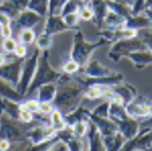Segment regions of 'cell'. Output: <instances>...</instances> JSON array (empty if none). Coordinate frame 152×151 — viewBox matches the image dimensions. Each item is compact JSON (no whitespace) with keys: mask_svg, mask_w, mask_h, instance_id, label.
<instances>
[{"mask_svg":"<svg viewBox=\"0 0 152 151\" xmlns=\"http://www.w3.org/2000/svg\"><path fill=\"white\" fill-rule=\"evenodd\" d=\"M83 93L84 88L74 79H72L68 83L57 85L53 104L63 115H67L80 105L82 100L84 99Z\"/></svg>","mask_w":152,"mask_h":151,"instance_id":"6da1fadb","label":"cell"},{"mask_svg":"<svg viewBox=\"0 0 152 151\" xmlns=\"http://www.w3.org/2000/svg\"><path fill=\"white\" fill-rule=\"evenodd\" d=\"M105 44H110V43L104 37H100L99 40H96V42H88L84 37V33L79 28L77 31H74L73 44H72L71 51H69V56L73 60L77 61L80 67H83L86 62L90 60L95 50L104 46Z\"/></svg>","mask_w":152,"mask_h":151,"instance_id":"7a4b0ae2","label":"cell"},{"mask_svg":"<svg viewBox=\"0 0 152 151\" xmlns=\"http://www.w3.org/2000/svg\"><path fill=\"white\" fill-rule=\"evenodd\" d=\"M32 125L33 122L24 123L20 119L11 118L3 113L0 116V138L7 139L9 141H11V144H20V147L22 143L31 144L27 138V130Z\"/></svg>","mask_w":152,"mask_h":151,"instance_id":"3957f363","label":"cell"},{"mask_svg":"<svg viewBox=\"0 0 152 151\" xmlns=\"http://www.w3.org/2000/svg\"><path fill=\"white\" fill-rule=\"evenodd\" d=\"M61 74H62V72H58L57 70H55L50 65V51L49 50H43V51H40L37 71L33 77V81L31 82V85L28 86L26 96L33 94L42 84L50 83V82L56 83Z\"/></svg>","mask_w":152,"mask_h":151,"instance_id":"277c9868","label":"cell"},{"mask_svg":"<svg viewBox=\"0 0 152 151\" xmlns=\"http://www.w3.org/2000/svg\"><path fill=\"white\" fill-rule=\"evenodd\" d=\"M111 44L112 45L108 50L107 56L113 62L121 61L123 57H126V55L130 54L132 51H135V50L147 49L146 45L144 44V42L137 37L129 38V39H119V40H116Z\"/></svg>","mask_w":152,"mask_h":151,"instance_id":"5b68a950","label":"cell"},{"mask_svg":"<svg viewBox=\"0 0 152 151\" xmlns=\"http://www.w3.org/2000/svg\"><path fill=\"white\" fill-rule=\"evenodd\" d=\"M39 55H40V50L38 48H35L34 51L31 54V56L27 57V59H24V61H23L20 82L17 84V90L23 96V99L26 97L28 86L31 85V82L33 81V77L35 74L37 66H38V60H39Z\"/></svg>","mask_w":152,"mask_h":151,"instance_id":"8992f818","label":"cell"},{"mask_svg":"<svg viewBox=\"0 0 152 151\" xmlns=\"http://www.w3.org/2000/svg\"><path fill=\"white\" fill-rule=\"evenodd\" d=\"M73 79L80 84L83 88L90 86V85H99V86H113L122 83L124 81V76L119 72H116L111 76H105V77H88L84 74H73Z\"/></svg>","mask_w":152,"mask_h":151,"instance_id":"52a82bcc","label":"cell"},{"mask_svg":"<svg viewBox=\"0 0 152 151\" xmlns=\"http://www.w3.org/2000/svg\"><path fill=\"white\" fill-rule=\"evenodd\" d=\"M152 145V127H140L139 133L132 138L125 140L122 150L130 151V150H146Z\"/></svg>","mask_w":152,"mask_h":151,"instance_id":"ba28073f","label":"cell"},{"mask_svg":"<svg viewBox=\"0 0 152 151\" xmlns=\"http://www.w3.org/2000/svg\"><path fill=\"white\" fill-rule=\"evenodd\" d=\"M23 61L24 59H20V57H16L11 61H6L4 65L0 66V78L5 79L6 82L17 88L21 77Z\"/></svg>","mask_w":152,"mask_h":151,"instance_id":"9c48e42d","label":"cell"},{"mask_svg":"<svg viewBox=\"0 0 152 151\" xmlns=\"http://www.w3.org/2000/svg\"><path fill=\"white\" fill-rule=\"evenodd\" d=\"M57 130L53 127L50 123H40V124H33L32 127L27 130V138L31 141V145L38 144L40 141H44L49 138L55 136Z\"/></svg>","mask_w":152,"mask_h":151,"instance_id":"30bf717a","label":"cell"},{"mask_svg":"<svg viewBox=\"0 0 152 151\" xmlns=\"http://www.w3.org/2000/svg\"><path fill=\"white\" fill-rule=\"evenodd\" d=\"M74 32L77 31V28L71 27L68 24L63 21L61 15H48L46 16V21H45V26L43 29V34L50 35V37H54L58 33H63V32Z\"/></svg>","mask_w":152,"mask_h":151,"instance_id":"8fae6325","label":"cell"},{"mask_svg":"<svg viewBox=\"0 0 152 151\" xmlns=\"http://www.w3.org/2000/svg\"><path fill=\"white\" fill-rule=\"evenodd\" d=\"M78 73L88 76V77H105V76L116 73V71L110 68L108 66H105L99 60H89L83 67H80Z\"/></svg>","mask_w":152,"mask_h":151,"instance_id":"7c38bea8","label":"cell"},{"mask_svg":"<svg viewBox=\"0 0 152 151\" xmlns=\"http://www.w3.org/2000/svg\"><path fill=\"white\" fill-rule=\"evenodd\" d=\"M43 16H40L39 14H37L33 10H29V9H24L22 10L18 16L12 20V22L15 23L16 28L20 31V29H23V28H33L35 27L38 23L43 21Z\"/></svg>","mask_w":152,"mask_h":151,"instance_id":"4fadbf2b","label":"cell"},{"mask_svg":"<svg viewBox=\"0 0 152 151\" xmlns=\"http://www.w3.org/2000/svg\"><path fill=\"white\" fill-rule=\"evenodd\" d=\"M115 122L118 127V132L126 140L134 138L139 133V130H140V122L137 121V118H134L132 116H126L124 118L116 119Z\"/></svg>","mask_w":152,"mask_h":151,"instance_id":"5bb4252c","label":"cell"},{"mask_svg":"<svg viewBox=\"0 0 152 151\" xmlns=\"http://www.w3.org/2000/svg\"><path fill=\"white\" fill-rule=\"evenodd\" d=\"M88 118L96 125V128L99 129V132L101 133L102 136L115 134L118 132V127H117L116 122L113 119H111L110 117H100V116H96L94 113H91V111H89Z\"/></svg>","mask_w":152,"mask_h":151,"instance_id":"9a60e30c","label":"cell"},{"mask_svg":"<svg viewBox=\"0 0 152 151\" xmlns=\"http://www.w3.org/2000/svg\"><path fill=\"white\" fill-rule=\"evenodd\" d=\"M148 105L144 97L135 96L128 105H125V110L126 113L134 118H146L148 117Z\"/></svg>","mask_w":152,"mask_h":151,"instance_id":"2e32d148","label":"cell"},{"mask_svg":"<svg viewBox=\"0 0 152 151\" xmlns=\"http://www.w3.org/2000/svg\"><path fill=\"white\" fill-rule=\"evenodd\" d=\"M86 4L94 11V20L91 21L94 23V26H96L99 28V31L102 29L104 20H105V16L108 11L107 0H90V1H88Z\"/></svg>","mask_w":152,"mask_h":151,"instance_id":"e0dca14e","label":"cell"},{"mask_svg":"<svg viewBox=\"0 0 152 151\" xmlns=\"http://www.w3.org/2000/svg\"><path fill=\"white\" fill-rule=\"evenodd\" d=\"M28 1L29 0H3L0 1V10L11 20H15L22 10L27 9Z\"/></svg>","mask_w":152,"mask_h":151,"instance_id":"ac0fdd59","label":"cell"},{"mask_svg":"<svg viewBox=\"0 0 152 151\" xmlns=\"http://www.w3.org/2000/svg\"><path fill=\"white\" fill-rule=\"evenodd\" d=\"M88 123H89V128H88V133L85 135L86 140V149L89 150H105L104 144H102V135L96 128V125L88 118Z\"/></svg>","mask_w":152,"mask_h":151,"instance_id":"d6986e66","label":"cell"},{"mask_svg":"<svg viewBox=\"0 0 152 151\" xmlns=\"http://www.w3.org/2000/svg\"><path fill=\"white\" fill-rule=\"evenodd\" d=\"M136 70H144L146 66L152 65V53L148 49H142V50H135L130 54L126 55Z\"/></svg>","mask_w":152,"mask_h":151,"instance_id":"ffe728a7","label":"cell"},{"mask_svg":"<svg viewBox=\"0 0 152 151\" xmlns=\"http://www.w3.org/2000/svg\"><path fill=\"white\" fill-rule=\"evenodd\" d=\"M124 27H128V28H133L136 31H140V29H146L151 27V21L147 17L146 14L141 12V14H137V15H130L125 18V23H124Z\"/></svg>","mask_w":152,"mask_h":151,"instance_id":"44dd1931","label":"cell"},{"mask_svg":"<svg viewBox=\"0 0 152 151\" xmlns=\"http://www.w3.org/2000/svg\"><path fill=\"white\" fill-rule=\"evenodd\" d=\"M112 89L115 90L121 97H122V100H123V105L125 106V105H128L132 100L136 96V94H137V92H136V89L132 85V84H129V83H119V84H117V85H113L112 86Z\"/></svg>","mask_w":152,"mask_h":151,"instance_id":"7402d4cb","label":"cell"},{"mask_svg":"<svg viewBox=\"0 0 152 151\" xmlns=\"http://www.w3.org/2000/svg\"><path fill=\"white\" fill-rule=\"evenodd\" d=\"M124 23H125V17L121 16L116 11L108 9L107 14L105 16V20H104V28L102 29L115 31V29H118L121 27H124Z\"/></svg>","mask_w":152,"mask_h":151,"instance_id":"603a6c76","label":"cell"},{"mask_svg":"<svg viewBox=\"0 0 152 151\" xmlns=\"http://www.w3.org/2000/svg\"><path fill=\"white\" fill-rule=\"evenodd\" d=\"M125 138L119 133H115V134H110V135H105L102 136V144L105 150H110V151H117V150H122L124 143H125Z\"/></svg>","mask_w":152,"mask_h":151,"instance_id":"cb8c5ba5","label":"cell"},{"mask_svg":"<svg viewBox=\"0 0 152 151\" xmlns=\"http://www.w3.org/2000/svg\"><path fill=\"white\" fill-rule=\"evenodd\" d=\"M0 97H6L10 100H14V101H18V103H21L23 100V96L20 94L17 88L3 78H0Z\"/></svg>","mask_w":152,"mask_h":151,"instance_id":"d4e9b609","label":"cell"},{"mask_svg":"<svg viewBox=\"0 0 152 151\" xmlns=\"http://www.w3.org/2000/svg\"><path fill=\"white\" fill-rule=\"evenodd\" d=\"M56 89H57V84L54 82H50V83H45L42 84L37 92V99L39 101H50L53 103V100L55 97L56 94Z\"/></svg>","mask_w":152,"mask_h":151,"instance_id":"484cf974","label":"cell"},{"mask_svg":"<svg viewBox=\"0 0 152 151\" xmlns=\"http://www.w3.org/2000/svg\"><path fill=\"white\" fill-rule=\"evenodd\" d=\"M0 107L3 108L4 113L7 115L9 117L20 119L18 118V108H20L18 101H14V100H10L6 97H0Z\"/></svg>","mask_w":152,"mask_h":151,"instance_id":"4316f807","label":"cell"},{"mask_svg":"<svg viewBox=\"0 0 152 151\" xmlns=\"http://www.w3.org/2000/svg\"><path fill=\"white\" fill-rule=\"evenodd\" d=\"M90 110H88L86 107H84L83 105H79L77 108H74L72 112L67 113L65 116V119L67 122V125H72L75 122L82 121V119H88V113H89Z\"/></svg>","mask_w":152,"mask_h":151,"instance_id":"83f0119b","label":"cell"},{"mask_svg":"<svg viewBox=\"0 0 152 151\" xmlns=\"http://www.w3.org/2000/svg\"><path fill=\"white\" fill-rule=\"evenodd\" d=\"M49 118H50V124L53 125V127L58 132V130H62L67 128V122L65 119V116H63V113L58 110V108H54L51 111V113L49 115Z\"/></svg>","mask_w":152,"mask_h":151,"instance_id":"f1b7e54d","label":"cell"},{"mask_svg":"<svg viewBox=\"0 0 152 151\" xmlns=\"http://www.w3.org/2000/svg\"><path fill=\"white\" fill-rule=\"evenodd\" d=\"M27 9L33 10L40 16L45 17L48 16V12H49V0H29Z\"/></svg>","mask_w":152,"mask_h":151,"instance_id":"f546056e","label":"cell"},{"mask_svg":"<svg viewBox=\"0 0 152 151\" xmlns=\"http://www.w3.org/2000/svg\"><path fill=\"white\" fill-rule=\"evenodd\" d=\"M61 70L63 73H67V74H77L80 70V66L79 64L75 60H73L69 54L66 56V57H63V62H62V66H61Z\"/></svg>","mask_w":152,"mask_h":151,"instance_id":"4dcf8cb0","label":"cell"},{"mask_svg":"<svg viewBox=\"0 0 152 151\" xmlns=\"http://www.w3.org/2000/svg\"><path fill=\"white\" fill-rule=\"evenodd\" d=\"M126 116H129L126 113L125 106L122 104H116V103H110V110H108V117L113 121L124 118Z\"/></svg>","mask_w":152,"mask_h":151,"instance_id":"1f68e13d","label":"cell"},{"mask_svg":"<svg viewBox=\"0 0 152 151\" xmlns=\"http://www.w3.org/2000/svg\"><path fill=\"white\" fill-rule=\"evenodd\" d=\"M85 5L84 0H67V1L63 4L61 11H60V15L61 16H65L69 12H78L82 6Z\"/></svg>","mask_w":152,"mask_h":151,"instance_id":"d6a6232c","label":"cell"},{"mask_svg":"<svg viewBox=\"0 0 152 151\" xmlns=\"http://www.w3.org/2000/svg\"><path fill=\"white\" fill-rule=\"evenodd\" d=\"M37 39V34L33 31V28H23L20 29L18 32V40L22 44H26V45H31L33 43H35Z\"/></svg>","mask_w":152,"mask_h":151,"instance_id":"836d02e7","label":"cell"},{"mask_svg":"<svg viewBox=\"0 0 152 151\" xmlns=\"http://www.w3.org/2000/svg\"><path fill=\"white\" fill-rule=\"evenodd\" d=\"M73 134L78 138H85L86 133H88V128H89V123H88V119H82L75 122L74 124L69 125Z\"/></svg>","mask_w":152,"mask_h":151,"instance_id":"e575fe53","label":"cell"},{"mask_svg":"<svg viewBox=\"0 0 152 151\" xmlns=\"http://www.w3.org/2000/svg\"><path fill=\"white\" fill-rule=\"evenodd\" d=\"M102 89H104V86H99V85L86 86V88H84L83 96H84V99H88V100L100 99V97H102Z\"/></svg>","mask_w":152,"mask_h":151,"instance_id":"d590c367","label":"cell"},{"mask_svg":"<svg viewBox=\"0 0 152 151\" xmlns=\"http://www.w3.org/2000/svg\"><path fill=\"white\" fill-rule=\"evenodd\" d=\"M51 46H53V37L43 34V33L40 35H37L35 48H38L40 51H43V50H49Z\"/></svg>","mask_w":152,"mask_h":151,"instance_id":"8d00e7d4","label":"cell"},{"mask_svg":"<svg viewBox=\"0 0 152 151\" xmlns=\"http://www.w3.org/2000/svg\"><path fill=\"white\" fill-rule=\"evenodd\" d=\"M18 118L20 121L24 123H32L34 121V113L24 105L23 101L20 103V108H18Z\"/></svg>","mask_w":152,"mask_h":151,"instance_id":"74e56055","label":"cell"},{"mask_svg":"<svg viewBox=\"0 0 152 151\" xmlns=\"http://www.w3.org/2000/svg\"><path fill=\"white\" fill-rule=\"evenodd\" d=\"M62 18H63V21L68 24V26L74 27L77 29L80 28L79 27V21H80V18H79V11L78 12H69V14L62 16Z\"/></svg>","mask_w":152,"mask_h":151,"instance_id":"f35d334b","label":"cell"},{"mask_svg":"<svg viewBox=\"0 0 152 151\" xmlns=\"http://www.w3.org/2000/svg\"><path fill=\"white\" fill-rule=\"evenodd\" d=\"M108 110H110V101L105 100L104 103L95 106L91 110V113H94L96 116H100V117H108Z\"/></svg>","mask_w":152,"mask_h":151,"instance_id":"ab89813d","label":"cell"},{"mask_svg":"<svg viewBox=\"0 0 152 151\" xmlns=\"http://www.w3.org/2000/svg\"><path fill=\"white\" fill-rule=\"evenodd\" d=\"M16 45H17V42L12 37L4 38L3 43H1L3 50H4V53H6V54H14L15 49H16Z\"/></svg>","mask_w":152,"mask_h":151,"instance_id":"60d3db41","label":"cell"},{"mask_svg":"<svg viewBox=\"0 0 152 151\" xmlns=\"http://www.w3.org/2000/svg\"><path fill=\"white\" fill-rule=\"evenodd\" d=\"M79 18L83 21H90V22L94 20V11L88 4L82 6V9L79 10Z\"/></svg>","mask_w":152,"mask_h":151,"instance_id":"b9f144b4","label":"cell"},{"mask_svg":"<svg viewBox=\"0 0 152 151\" xmlns=\"http://www.w3.org/2000/svg\"><path fill=\"white\" fill-rule=\"evenodd\" d=\"M145 9H146V0H133V4H132L133 15L141 14Z\"/></svg>","mask_w":152,"mask_h":151,"instance_id":"7bdbcfd3","label":"cell"},{"mask_svg":"<svg viewBox=\"0 0 152 151\" xmlns=\"http://www.w3.org/2000/svg\"><path fill=\"white\" fill-rule=\"evenodd\" d=\"M55 108L54 104L50 103V101H40L39 104V113L40 115H50L51 113V111Z\"/></svg>","mask_w":152,"mask_h":151,"instance_id":"ee69618b","label":"cell"},{"mask_svg":"<svg viewBox=\"0 0 152 151\" xmlns=\"http://www.w3.org/2000/svg\"><path fill=\"white\" fill-rule=\"evenodd\" d=\"M22 101L24 103V105H26L33 113L39 112V104H40V101L38 99H27V100L23 99Z\"/></svg>","mask_w":152,"mask_h":151,"instance_id":"f6af8a7d","label":"cell"},{"mask_svg":"<svg viewBox=\"0 0 152 151\" xmlns=\"http://www.w3.org/2000/svg\"><path fill=\"white\" fill-rule=\"evenodd\" d=\"M27 53H28L27 45L26 44H22V43H17L16 49H15V51H14V55L16 57H20V59H26L27 57Z\"/></svg>","mask_w":152,"mask_h":151,"instance_id":"bcb514c9","label":"cell"},{"mask_svg":"<svg viewBox=\"0 0 152 151\" xmlns=\"http://www.w3.org/2000/svg\"><path fill=\"white\" fill-rule=\"evenodd\" d=\"M50 150L57 151V150H69V149H68V145L66 144L65 140H62V139H60V138H57V139L55 140V143L51 145V147H50Z\"/></svg>","mask_w":152,"mask_h":151,"instance_id":"7dc6e473","label":"cell"},{"mask_svg":"<svg viewBox=\"0 0 152 151\" xmlns=\"http://www.w3.org/2000/svg\"><path fill=\"white\" fill-rule=\"evenodd\" d=\"M140 39L144 42V44L146 45V48L152 53V32H146V33H142L141 34V38Z\"/></svg>","mask_w":152,"mask_h":151,"instance_id":"c3c4849f","label":"cell"},{"mask_svg":"<svg viewBox=\"0 0 152 151\" xmlns=\"http://www.w3.org/2000/svg\"><path fill=\"white\" fill-rule=\"evenodd\" d=\"M0 37L3 38H9L12 37V27L11 24H6V26H0Z\"/></svg>","mask_w":152,"mask_h":151,"instance_id":"681fc988","label":"cell"},{"mask_svg":"<svg viewBox=\"0 0 152 151\" xmlns=\"http://www.w3.org/2000/svg\"><path fill=\"white\" fill-rule=\"evenodd\" d=\"M11 147H12L11 141H9L7 139H4V138H0V151H6Z\"/></svg>","mask_w":152,"mask_h":151,"instance_id":"f907efd6","label":"cell"},{"mask_svg":"<svg viewBox=\"0 0 152 151\" xmlns=\"http://www.w3.org/2000/svg\"><path fill=\"white\" fill-rule=\"evenodd\" d=\"M144 14H146L147 15V17L150 18V21H151V27H150V31L152 32V7H147V9H145L144 10Z\"/></svg>","mask_w":152,"mask_h":151,"instance_id":"816d5d0a","label":"cell"},{"mask_svg":"<svg viewBox=\"0 0 152 151\" xmlns=\"http://www.w3.org/2000/svg\"><path fill=\"white\" fill-rule=\"evenodd\" d=\"M6 61H7V56H6V54H4V53L0 51V66L4 65Z\"/></svg>","mask_w":152,"mask_h":151,"instance_id":"f5cc1de1","label":"cell"},{"mask_svg":"<svg viewBox=\"0 0 152 151\" xmlns=\"http://www.w3.org/2000/svg\"><path fill=\"white\" fill-rule=\"evenodd\" d=\"M113 1L116 3H121V4H125V5H130L133 4V0H113Z\"/></svg>","mask_w":152,"mask_h":151,"instance_id":"db71d44e","label":"cell"},{"mask_svg":"<svg viewBox=\"0 0 152 151\" xmlns=\"http://www.w3.org/2000/svg\"><path fill=\"white\" fill-rule=\"evenodd\" d=\"M148 117L152 118V103L148 105Z\"/></svg>","mask_w":152,"mask_h":151,"instance_id":"11a10c76","label":"cell"},{"mask_svg":"<svg viewBox=\"0 0 152 151\" xmlns=\"http://www.w3.org/2000/svg\"><path fill=\"white\" fill-rule=\"evenodd\" d=\"M152 7V0H146V9Z\"/></svg>","mask_w":152,"mask_h":151,"instance_id":"9f6ffc18","label":"cell"},{"mask_svg":"<svg viewBox=\"0 0 152 151\" xmlns=\"http://www.w3.org/2000/svg\"><path fill=\"white\" fill-rule=\"evenodd\" d=\"M3 113H4V111H3V108H1V107H0V116H1Z\"/></svg>","mask_w":152,"mask_h":151,"instance_id":"6f0895ef","label":"cell"},{"mask_svg":"<svg viewBox=\"0 0 152 151\" xmlns=\"http://www.w3.org/2000/svg\"><path fill=\"white\" fill-rule=\"evenodd\" d=\"M84 1H85V4H86V3H88V1H90V0H84Z\"/></svg>","mask_w":152,"mask_h":151,"instance_id":"680465c9","label":"cell"},{"mask_svg":"<svg viewBox=\"0 0 152 151\" xmlns=\"http://www.w3.org/2000/svg\"><path fill=\"white\" fill-rule=\"evenodd\" d=\"M150 149H151V150H152V145H151V147H150Z\"/></svg>","mask_w":152,"mask_h":151,"instance_id":"91938a15","label":"cell"},{"mask_svg":"<svg viewBox=\"0 0 152 151\" xmlns=\"http://www.w3.org/2000/svg\"><path fill=\"white\" fill-rule=\"evenodd\" d=\"M0 1H3V0H0Z\"/></svg>","mask_w":152,"mask_h":151,"instance_id":"94428289","label":"cell"}]
</instances>
